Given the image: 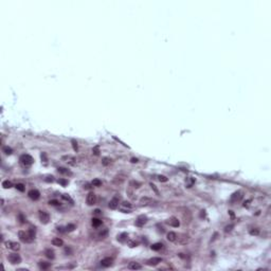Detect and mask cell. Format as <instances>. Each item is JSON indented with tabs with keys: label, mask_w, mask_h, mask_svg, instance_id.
<instances>
[{
	"label": "cell",
	"mask_w": 271,
	"mask_h": 271,
	"mask_svg": "<svg viewBox=\"0 0 271 271\" xmlns=\"http://www.w3.org/2000/svg\"><path fill=\"white\" fill-rule=\"evenodd\" d=\"M19 161H20V163L22 164L23 166H30V165H32V163L34 162V159L32 158L30 155H22L20 157Z\"/></svg>",
	"instance_id": "obj_1"
},
{
	"label": "cell",
	"mask_w": 271,
	"mask_h": 271,
	"mask_svg": "<svg viewBox=\"0 0 271 271\" xmlns=\"http://www.w3.org/2000/svg\"><path fill=\"white\" fill-rule=\"evenodd\" d=\"M18 236H19L20 240L23 241V243H32L34 239L33 238L30 237V235H29L28 232H25V231H19L18 232Z\"/></svg>",
	"instance_id": "obj_2"
},
{
	"label": "cell",
	"mask_w": 271,
	"mask_h": 271,
	"mask_svg": "<svg viewBox=\"0 0 271 271\" xmlns=\"http://www.w3.org/2000/svg\"><path fill=\"white\" fill-rule=\"evenodd\" d=\"M7 259H9L10 263H11V264H13V265L19 264V263L21 262V257H20L19 254H17V253H11V254H9Z\"/></svg>",
	"instance_id": "obj_3"
},
{
	"label": "cell",
	"mask_w": 271,
	"mask_h": 271,
	"mask_svg": "<svg viewBox=\"0 0 271 271\" xmlns=\"http://www.w3.org/2000/svg\"><path fill=\"white\" fill-rule=\"evenodd\" d=\"M131 209H132V206L128 202V201H123V202L120 204V210L123 212V213H130Z\"/></svg>",
	"instance_id": "obj_4"
},
{
	"label": "cell",
	"mask_w": 271,
	"mask_h": 271,
	"mask_svg": "<svg viewBox=\"0 0 271 271\" xmlns=\"http://www.w3.org/2000/svg\"><path fill=\"white\" fill-rule=\"evenodd\" d=\"M39 219H40L41 224L47 225L50 220V215L49 213H47L46 211H39Z\"/></svg>",
	"instance_id": "obj_5"
},
{
	"label": "cell",
	"mask_w": 271,
	"mask_h": 271,
	"mask_svg": "<svg viewBox=\"0 0 271 271\" xmlns=\"http://www.w3.org/2000/svg\"><path fill=\"white\" fill-rule=\"evenodd\" d=\"M5 247L14 251H18L20 249V245L18 243H15V241H5Z\"/></svg>",
	"instance_id": "obj_6"
},
{
	"label": "cell",
	"mask_w": 271,
	"mask_h": 271,
	"mask_svg": "<svg viewBox=\"0 0 271 271\" xmlns=\"http://www.w3.org/2000/svg\"><path fill=\"white\" fill-rule=\"evenodd\" d=\"M62 160L65 161L66 163H68L69 165H72V166H74V165L76 164L75 158H74L73 156H70V155H68V156H63V157H62Z\"/></svg>",
	"instance_id": "obj_7"
},
{
	"label": "cell",
	"mask_w": 271,
	"mask_h": 271,
	"mask_svg": "<svg viewBox=\"0 0 271 271\" xmlns=\"http://www.w3.org/2000/svg\"><path fill=\"white\" fill-rule=\"evenodd\" d=\"M86 201H87V204H88V206H93V204L95 203V201H97V195L92 192L89 193L88 195H87Z\"/></svg>",
	"instance_id": "obj_8"
},
{
	"label": "cell",
	"mask_w": 271,
	"mask_h": 271,
	"mask_svg": "<svg viewBox=\"0 0 271 271\" xmlns=\"http://www.w3.org/2000/svg\"><path fill=\"white\" fill-rule=\"evenodd\" d=\"M112 263H113L112 257H105V258H103L102 261H101V266L104 267V268H108L112 265Z\"/></svg>",
	"instance_id": "obj_9"
},
{
	"label": "cell",
	"mask_w": 271,
	"mask_h": 271,
	"mask_svg": "<svg viewBox=\"0 0 271 271\" xmlns=\"http://www.w3.org/2000/svg\"><path fill=\"white\" fill-rule=\"evenodd\" d=\"M241 198H243V192L237 191V192L233 193L232 196H231V202H237V201H239Z\"/></svg>",
	"instance_id": "obj_10"
},
{
	"label": "cell",
	"mask_w": 271,
	"mask_h": 271,
	"mask_svg": "<svg viewBox=\"0 0 271 271\" xmlns=\"http://www.w3.org/2000/svg\"><path fill=\"white\" fill-rule=\"evenodd\" d=\"M119 201H120V197L119 196H115L109 202V208L112 210H116L119 206Z\"/></svg>",
	"instance_id": "obj_11"
},
{
	"label": "cell",
	"mask_w": 271,
	"mask_h": 271,
	"mask_svg": "<svg viewBox=\"0 0 271 271\" xmlns=\"http://www.w3.org/2000/svg\"><path fill=\"white\" fill-rule=\"evenodd\" d=\"M166 224L169 225L171 227H174V228H178L180 226V222H179V220H178V218H176V217H174V216L171 217L169 219H167Z\"/></svg>",
	"instance_id": "obj_12"
},
{
	"label": "cell",
	"mask_w": 271,
	"mask_h": 271,
	"mask_svg": "<svg viewBox=\"0 0 271 271\" xmlns=\"http://www.w3.org/2000/svg\"><path fill=\"white\" fill-rule=\"evenodd\" d=\"M28 195H29V197H30L32 200H37V199H39V197H40V193H39L37 190H31V191H29Z\"/></svg>",
	"instance_id": "obj_13"
},
{
	"label": "cell",
	"mask_w": 271,
	"mask_h": 271,
	"mask_svg": "<svg viewBox=\"0 0 271 271\" xmlns=\"http://www.w3.org/2000/svg\"><path fill=\"white\" fill-rule=\"evenodd\" d=\"M146 222H147V217L141 215V216H139L137 218V220H136V226H138V227H143Z\"/></svg>",
	"instance_id": "obj_14"
},
{
	"label": "cell",
	"mask_w": 271,
	"mask_h": 271,
	"mask_svg": "<svg viewBox=\"0 0 271 271\" xmlns=\"http://www.w3.org/2000/svg\"><path fill=\"white\" fill-rule=\"evenodd\" d=\"M161 262H162V258H161V257H153V258H149V259H148L146 264H147L148 266H157V265L160 264Z\"/></svg>",
	"instance_id": "obj_15"
},
{
	"label": "cell",
	"mask_w": 271,
	"mask_h": 271,
	"mask_svg": "<svg viewBox=\"0 0 271 271\" xmlns=\"http://www.w3.org/2000/svg\"><path fill=\"white\" fill-rule=\"evenodd\" d=\"M140 202L142 204H144V206H150V204H153V202H155V200H153L151 198H148V197H142Z\"/></svg>",
	"instance_id": "obj_16"
},
{
	"label": "cell",
	"mask_w": 271,
	"mask_h": 271,
	"mask_svg": "<svg viewBox=\"0 0 271 271\" xmlns=\"http://www.w3.org/2000/svg\"><path fill=\"white\" fill-rule=\"evenodd\" d=\"M45 255H46L49 259H53L55 257V253H54V251H53L51 248H48V249L45 250Z\"/></svg>",
	"instance_id": "obj_17"
},
{
	"label": "cell",
	"mask_w": 271,
	"mask_h": 271,
	"mask_svg": "<svg viewBox=\"0 0 271 271\" xmlns=\"http://www.w3.org/2000/svg\"><path fill=\"white\" fill-rule=\"evenodd\" d=\"M38 266L41 270H48L50 267H51V264L48 262H39L38 263Z\"/></svg>",
	"instance_id": "obj_18"
},
{
	"label": "cell",
	"mask_w": 271,
	"mask_h": 271,
	"mask_svg": "<svg viewBox=\"0 0 271 271\" xmlns=\"http://www.w3.org/2000/svg\"><path fill=\"white\" fill-rule=\"evenodd\" d=\"M128 268L131 270H140V269H142V266H141L140 264H138V263L132 262V263H129Z\"/></svg>",
	"instance_id": "obj_19"
},
{
	"label": "cell",
	"mask_w": 271,
	"mask_h": 271,
	"mask_svg": "<svg viewBox=\"0 0 271 271\" xmlns=\"http://www.w3.org/2000/svg\"><path fill=\"white\" fill-rule=\"evenodd\" d=\"M52 245L53 246H56V247H60L64 245V241L63 239H60L59 237H55L52 239Z\"/></svg>",
	"instance_id": "obj_20"
},
{
	"label": "cell",
	"mask_w": 271,
	"mask_h": 271,
	"mask_svg": "<svg viewBox=\"0 0 271 271\" xmlns=\"http://www.w3.org/2000/svg\"><path fill=\"white\" fill-rule=\"evenodd\" d=\"M127 239H128L127 233H121V234L118 236V240L120 241V243H125V241H127Z\"/></svg>",
	"instance_id": "obj_21"
},
{
	"label": "cell",
	"mask_w": 271,
	"mask_h": 271,
	"mask_svg": "<svg viewBox=\"0 0 271 271\" xmlns=\"http://www.w3.org/2000/svg\"><path fill=\"white\" fill-rule=\"evenodd\" d=\"M195 183V179L193 177H188L185 179V184H187V187H192Z\"/></svg>",
	"instance_id": "obj_22"
},
{
	"label": "cell",
	"mask_w": 271,
	"mask_h": 271,
	"mask_svg": "<svg viewBox=\"0 0 271 271\" xmlns=\"http://www.w3.org/2000/svg\"><path fill=\"white\" fill-rule=\"evenodd\" d=\"M57 171L60 173V174H64V175H67V176H71V175H72V173H71L70 171H69V169H67V168H65V167H58L57 168Z\"/></svg>",
	"instance_id": "obj_23"
},
{
	"label": "cell",
	"mask_w": 271,
	"mask_h": 271,
	"mask_svg": "<svg viewBox=\"0 0 271 271\" xmlns=\"http://www.w3.org/2000/svg\"><path fill=\"white\" fill-rule=\"evenodd\" d=\"M167 239L169 241H175L177 240V234L175 232H169L167 233Z\"/></svg>",
	"instance_id": "obj_24"
},
{
	"label": "cell",
	"mask_w": 271,
	"mask_h": 271,
	"mask_svg": "<svg viewBox=\"0 0 271 271\" xmlns=\"http://www.w3.org/2000/svg\"><path fill=\"white\" fill-rule=\"evenodd\" d=\"M177 239H179V241L181 244H187L188 241V236L182 234V235H180V237H178V236H177Z\"/></svg>",
	"instance_id": "obj_25"
},
{
	"label": "cell",
	"mask_w": 271,
	"mask_h": 271,
	"mask_svg": "<svg viewBox=\"0 0 271 271\" xmlns=\"http://www.w3.org/2000/svg\"><path fill=\"white\" fill-rule=\"evenodd\" d=\"M28 233H29V235H30V237L31 238H35V235H36V230H35V228H33V227H30V229L28 230Z\"/></svg>",
	"instance_id": "obj_26"
},
{
	"label": "cell",
	"mask_w": 271,
	"mask_h": 271,
	"mask_svg": "<svg viewBox=\"0 0 271 271\" xmlns=\"http://www.w3.org/2000/svg\"><path fill=\"white\" fill-rule=\"evenodd\" d=\"M150 248H151V250H154V251H159L162 248V244L156 243V244H154V245H151Z\"/></svg>",
	"instance_id": "obj_27"
},
{
	"label": "cell",
	"mask_w": 271,
	"mask_h": 271,
	"mask_svg": "<svg viewBox=\"0 0 271 271\" xmlns=\"http://www.w3.org/2000/svg\"><path fill=\"white\" fill-rule=\"evenodd\" d=\"M102 225V220H100L99 218H92V226L94 228H97Z\"/></svg>",
	"instance_id": "obj_28"
},
{
	"label": "cell",
	"mask_w": 271,
	"mask_h": 271,
	"mask_svg": "<svg viewBox=\"0 0 271 271\" xmlns=\"http://www.w3.org/2000/svg\"><path fill=\"white\" fill-rule=\"evenodd\" d=\"M2 187H3L4 188H11L13 187V183L9 181V180H4L3 182H2Z\"/></svg>",
	"instance_id": "obj_29"
},
{
	"label": "cell",
	"mask_w": 271,
	"mask_h": 271,
	"mask_svg": "<svg viewBox=\"0 0 271 271\" xmlns=\"http://www.w3.org/2000/svg\"><path fill=\"white\" fill-rule=\"evenodd\" d=\"M18 220H19L20 224H25V222L26 221V216H25V215H23L22 213H19V214H18Z\"/></svg>",
	"instance_id": "obj_30"
},
{
	"label": "cell",
	"mask_w": 271,
	"mask_h": 271,
	"mask_svg": "<svg viewBox=\"0 0 271 271\" xmlns=\"http://www.w3.org/2000/svg\"><path fill=\"white\" fill-rule=\"evenodd\" d=\"M15 187H16V190H18L19 192H25V188H26L22 183H17V184L15 185Z\"/></svg>",
	"instance_id": "obj_31"
},
{
	"label": "cell",
	"mask_w": 271,
	"mask_h": 271,
	"mask_svg": "<svg viewBox=\"0 0 271 271\" xmlns=\"http://www.w3.org/2000/svg\"><path fill=\"white\" fill-rule=\"evenodd\" d=\"M2 150H3V153L6 154V155H11V154L13 153V149L11 147H9V146H4V147L2 148Z\"/></svg>",
	"instance_id": "obj_32"
},
{
	"label": "cell",
	"mask_w": 271,
	"mask_h": 271,
	"mask_svg": "<svg viewBox=\"0 0 271 271\" xmlns=\"http://www.w3.org/2000/svg\"><path fill=\"white\" fill-rule=\"evenodd\" d=\"M91 184L93 185V187H101V185H102V181L99 179H93L91 182Z\"/></svg>",
	"instance_id": "obj_33"
},
{
	"label": "cell",
	"mask_w": 271,
	"mask_h": 271,
	"mask_svg": "<svg viewBox=\"0 0 271 271\" xmlns=\"http://www.w3.org/2000/svg\"><path fill=\"white\" fill-rule=\"evenodd\" d=\"M74 229H75V225L73 224H69L66 227V231H68V232H72V231H74Z\"/></svg>",
	"instance_id": "obj_34"
},
{
	"label": "cell",
	"mask_w": 271,
	"mask_h": 271,
	"mask_svg": "<svg viewBox=\"0 0 271 271\" xmlns=\"http://www.w3.org/2000/svg\"><path fill=\"white\" fill-rule=\"evenodd\" d=\"M107 234H108V230L107 229H104L103 231H101V232L99 233V236L101 238H105L106 236H107Z\"/></svg>",
	"instance_id": "obj_35"
},
{
	"label": "cell",
	"mask_w": 271,
	"mask_h": 271,
	"mask_svg": "<svg viewBox=\"0 0 271 271\" xmlns=\"http://www.w3.org/2000/svg\"><path fill=\"white\" fill-rule=\"evenodd\" d=\"M62 197H63L64 199H65L66 201H69V202H70L71 204H73V200H72V199H71V197H70V196H69V195H67V194H63V195H62Z\"/></svg>",
	"instance_id": "obj_36"
},
{
	"label": "cell",
	"mask_w": 271,
	"mask_h": 271,
	"mask_svg": "<svg viewBox=\"0 0 271 271\" xmlns=\"http://www.w3.org/2000/svg\"><path fill=\"white\" fill-rule=\"evenodd\" d=\"M110 163H111V159H109V158H103V160H102V164H103V165L107 166V165H109Z\"/></svg>",
	"instance_id": "obj_37"
},
{
	"label": "cell",
	"mask_w": 271,
	"mask_h": 271,
	"mask_svg": "<svg viewBox=\"0 0 271 271\" xmlns=\"http://www.w3.org/2000/svg\"><path fill=\"white\" fill-rule=\"evenodd\" d=\"M58 183H59V184H62L63 187H66V185L68 184V180L64 179V178H59V179H58Z\"/></svg>",
	"instance_id": "obj_38"
},
{
	"label": "cell",
	"mask_w": 271,
	"mask_h": 271,
	"mask_svg": "<svg viewBox=\"0 0 271 271\" xmlns=\"http://www.w3.org/2000/svg\"><path fill=\"white\" fill-rule=\"evenodd\" d=\"M71 143H72V147H73V149H74V151H77L78 150V146H77V142H76L75 140H72L71 141Z\"/></svg>",
	"instance_id": "obj_39"
},
{
	"label": "cell",
	"mask_w": 271,
	"mask_h": 271,
	"mask_svg": "<svg viewBox=\"0 0 271 271\" xmlns=\"http://www.w3.org/2000/svg\"><path fill=\"white\" fill-rule=\"evenodd\" d=\"M233 228H234V225H229V226H227V227L225 228V232L226 233H228V232H231V231L233 230Z\"/></svg>",
	"instance_id": "obj_40"
},
{
	"label": "cell",
	"mask_w": 271,
	"mask_h": 271,
	"mask_svg": "<svg viewBox=\"0 0 271 271\" xmlns=\"http://www.w3.org/2000/svg\"><path fill=\"white\" fill-rule=\"evenodd\" d=\"M130 185H131L132 187L138 188V187H140L141 183H140V182H138V181H131V182H130Z\"/></svg>",
	"instance_id": "obj_41"
},
{
	"label": "cell",
	"mask_w": 271,
	"mask_h": 271,
	"mask_svg": "<svg viewBox=\"0 0 271 271\" xmlns=\"http://www.w3.org/2000/svg\"><path fill=\"white\" fill-rule=\"evenodd\" d=\"M92 151H93V154L95 156H99L100 155V148L99 146H94L93 148H92Z\"/></svg>",
	"instance_id": "obj_42"
},
{
	"label": "cell",
	"mask_w": 271,
	"mask_h": 271,
	"mask_svg": "<svg viewBox=\"0 0 271 271\" xmlns=\"http://www.w3.org/2000/svg\"><path fill=\"white\" fill-rule=\"evenodd\" d=\"M158 179H159V181H161V182H166L167 181V178L165 176H163V175H159Z\"/></svg>",
	"instance_id": "obj_43"
},
{
	"label": "cell",
	"mask_w": 271,
	"mask_h": 271,
	"mask_svg": "<svg viewBox=\"0 0 271 271\" xmlns=\"http://www.w3.org/2000/svg\"><path fill=\"white\" fill-rule=\"evenodd\" d=\"M49 203L51 204V206H59V201H58V200H55V199H53V200H50Z\"/></svg>",
	"instance_id": "obj_44"
},
{
	"label": "cell",
	"mask_w": 271,
	"mask_h": 271,
	"mask_svg": "<svg viewBox=\"0 0 271 271\" xmlns=\"http://www.w3.org/2000/svg\"><path fill=\"white\" fill-rule=\"evenodd\" d=\"M258 233H259L258 229H251L250 230V234L251 235H258Z\"/></svg>",
	"instance_id": "obj_45"
},
{
	"label": "cell",
	"mask_w": 271,
	"mask_h": 271,
	"mask_svg": "<svg viewBox=\"0 0 271 271\" xmlns=\"http://www.w3.org/2000/svg\"><path fill=\"white\" fill-rule=\"evenodd\" d=\"M149 185H150V187H151V188H153V190H154V192H155V193L157 194V195H159V191H158V188H157V187H156V185L154 184V183H150Z\"/></svg>",
	"instance_id": "obj_46"
},
{
	"label": "cell",
	"mask_w": 271,
	"mask_h": 271,
	"mask_svg": "<svg viewBox=\"0 0 271 271\" xmlns=\"http://www.w3.org/2000/svg\"><path fill=\"white\" fill-rule=\"evenodd\" d=\"M45 181H46V182H53V181H54V177H53V176H48L46 179H45Z\"/></svg>",
	"instance_id": "obj_47"
},
{
	"label": "cell",
	"mask_w": 271,
	"mask_h": 271,
	"mask_svg": "<svg viewBox=\"0 0 271 271\" xmlns=\"http://www.w3.org/2000/svg\"><path fill=\"white\" fill-rule=\"evenodd\" d=\"M128 245H129V247H130V248H135V247H137L138 246V243H136V241H132V240H130L128 243Z\"/></svg>",
	"instance_id": "obj_48"
},
{
	"label": "cell",
	"mask_w": 271,
	"mask_h": 271,
	"mask_svg": "<svg viewBox=\"0 0 271 271\" xmlns=\"http://www.w3.org/2000/svg\"><path fill=\"white\" fill-rule=\"evenodd\" d=\"M41 160H44V162H47V156L45 153L41 154Z\"/></svg>",
	"instance_id": "obj_49"
},
{
	"label": "cell",
	"mask_w": 271,
	"mask_h": 271,
	"mask_svg": "<svg viewBox=\"0 0 271 271\" xmlns=\"http://www.w3.org/2000/svg\"><path fill=\"white\" fill-rule=\"evenodd\" d=\"M251 202V200H247V201H245V203H244V206H245V208H248L249 206V203Z\"/></svg>",
	"instance_id": "obj_50"
},
{
	"label": "cell",
	"mask_w": 271,
	"mask_h": 271,
	"mask_svg": "<svg viewBox=\"0 0 271 271\" xmlns=\"http://www.w3.org/2000/svg\"><path fill=\"white\" fill-rule=\"evenodd\" d=\"M64 229H65L64 227H58V228H57V231H58V232H65L66 230H64Z\"/></svg>",
	"instance_id": "obj_51"
},
{
	"label": "cell",
	"mask_w": 271,
	"mask_h": 271,
	"mask_svg": "<svg viewBox=\"0 0 271 271\" xmlns=\"http://www.w3.org/2000/svg\"><path fill=\"white\" fill-rule=\"evenodd\" d=\"M130 161H131V163H137V162H138V159H137V158H131Z\"/></svg>",
	"instance_id": "obj_52"
},
{
	"label": "cell",
	"mask_w": 271,
	"mask_h": 271,
	"mask_svg": "<svg viewBox=\"0 0 271 271\" xmlns=\"http://www.w3.org/2000/svg\"><path fill=\"white\" fill-rule=\"evenodd\" d=\"M204 216H206V211H201V213H200V217L202 218V217H204Z\"/></svg>",
	"instance_id": "obj_53"
},
{
	"label": "cell",
	"mask_w": 271,
	"mask_h": 271,
	"mask_svg": "<svg viewBox=\"0 0 271 271\" xmlns=\"http://www.w3.org/2000/svg\"><path fill=\"white\" fill-rule=\"evenodd\" d=\"M65 251H66V253H71V249L70 248H66Z\"/></svg>",
	"instance_id": "obj_54"
},
{
	"label": "cell",
	"mask_w": 271,
	"mask_h": 271,
	"mask_svg": "<svg viewBox=\"0 0 271 271\" xmlns=\"http://www.w3.org/2000/svg\"><path fill=\"white\" fill-rule=\"evenodd\" d=\"M94 214H95V215H100V214H101V211H100V210H95V211H94Z\"/></svg>",
	"instance_id": "obj_55"
},
{
	"label": "cell",
	"mask_w": 271,
	"mask_h": 271,
	"mask_svg": "<svg viewBox=\"0 0 271 271\" xmlns=\"http://www.w3.org/2000/svg\"><path fill=\"white\" fill-rule=\"evenodd\" d=\"M229 214H230V216L232 217V218L234 217V213H233V211H229Z\"/></svg>",
	"instance_id": "obj_56"
}]
</instances>
